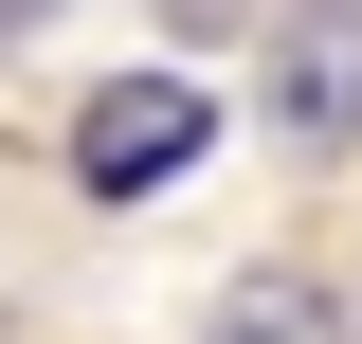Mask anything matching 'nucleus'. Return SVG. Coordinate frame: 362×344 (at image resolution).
Returning a JSON list of instances; mask_svg holds the SVG:
<instances>
[{
    "label": "nucleus",
    "mask_w": 362,
    "mask_h": 344,
    "mask_svg": "<svg viewBox=\"0 0 362 344\" xmlns=\"http://www.w3.org/2000/svg\"><path fill=\"white\" fill-rule=\"evenodd\" d=\"M272 127H308V145L362 127V0H290L272 18Z\"/></svg>",
    "instance_id": "obj_1"
},
{
    "label": "nucleus",
    "mask_w": 362,
    "mask_h": 344,
    "mask_svg": "<svg viewBox=\"0 0 362 344\" xmlns=\"http://www.w3.org/2000/svg\"><path fill=\"white\" fill-rule=\"evenodd\" d=\"M199 127H218V109H199L181 73H145V91H109V109H90V145H73V164H90V200H145V181H163Z\"/></svg>",
    "instance_id": "obj_2"
},
{
    "label": "nucleus",
    "mask_w": 362,
    "mask_h": 344,
    "mask_svg": "<svg viewBox=\"0 0 362 344\" xmlns=\"http://www.w3.org/2000/svg\"><path fill=\"white\" fill-rule=\"evenodd\" d=\"M199 344H326V290L254 272V290H218V308H199Z\"/></svg>",
    "instance_id": "obj_3"
}]
</instances>
